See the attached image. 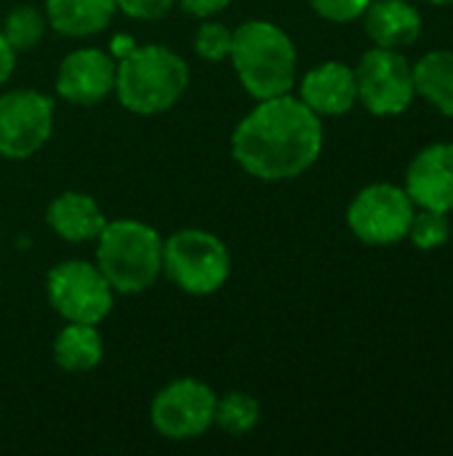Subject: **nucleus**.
<instances>
[{
    "instance_id": "obj_1",
    "label": "nucleus",
    "mask_w": 453,
    "mask_h": 456,
    "mask_svg": "<svg viewBox=\"0 0 453 456\" xmlns=\"http://www.w3.org/2000/svg\"><path fill=\"white\" fill-rule=\"evenodd\" d=\"M323 150V123L299 96L262 99L232 134L235 163L264 182L302 176Z\"/></svg>"
},
{
    "instance_id": "obj_2",
    "label": "nucleus",
    "mask_w": 453,
    "mask_h": 456,
    "mask_svg": "<svg viewBox=\"0 0 453 456\" xmlns=\"http://www.w3.org/2000/svg\"><path fill=\"white\" fill-rule=\"evenodd\" d=\"M230 59L238 80L256 102L291 94L296 86V45L272 21L248 19L232 29Z\"/></svg>"
},
{
    "instance_id": "obj_3",
    "label": "nucleus",
    "mask_w": 453,
    "mask_h": 456,
    "mask_svg": "<svg viewBox=\"0 0 453 456\" xmlns=\"http://www.w3.org/2000/svg\"><path fill=\"white\" fill-rule=\"evenodd\" d=\"M190 86L187 61L168 45H136L123 53L115 72V94L133 115L171 110Z\"/></svg>"
},
{
    "instance_id": "obj_4",
    "label": "nucleus",
    "mask_w": 453,
    "mask_h": 456,
    "mask_svg": "<svg viewBox=\"0 0 453 456\" xmlns=\"http://www.w3.org/2000/svg\"><path fill=\"white\" fill-rule=\"evenodd\" d=\"M96 267L117 294H142L163 273V238L139 219L107 222L96 238Z\"/></svg>"
},
{
    "instance_id": "obj_5",
    "label": "nucleus",
    "mask_w": 453,
    "mask_h": 456,
    "mask_svg": "<svg viewBox=\"0 0 453 456\" xmlns=\"http://www.w3.org/2000/svg\"><path fill=\"white\" fill-rule=\"evenodd\" d=\"M163 273L184 294L208 297L230 278V251L214 232L179 230L163 240Z\"/></svg>"
},
{
    "instance_id": "obj_6",
    "label": "nucleus",
    "mask_w": 453,
    "mask_h": 456,
    "mask_svg": "<svg viewBox=\"0 0 453 456\" xmlns=\"http://www.w3.org/2000/svg\"><path fill=\"white\" fill-rule=\"evenodd\" d=\"M45 294L51 307L67 323L99 326L112 310V286L96 265L83 259L59 262L45 275Z\"/></svg>"
},
{
    "instance_id": "obj_7",
    "label": "nucleus",
    "mask_w": 453,
    "mask_h": 456,
    "mask_svg": "<svg viewBox=\"0 0 453 456\" xmlns=\"http://www.w3.org/2000/svg\"><path fill=\"white\" fill-rule=\"evenodd\" d=\"M358 102L376 118L400 115L411 107L414 88V67L395 48L374 45L366 51L355 69Z\"/></svg>"
},
{
    "instance_id": "obj_8",
    "label": "nucleus",
    "mask_w": 453,
    "mask_h": 456,
    "mask_svg": "<svg viewBox=\"0 0 453 456\" xmlns=\"http://www.w3.org/2000/svg\"><path fill=\"white\" fill-rule=\"evenodd\" d=\"M414 211L417 206L403 187L379 182L363 187L352 198L347 208V224L366 246H392L409 235Z\"/></svg>"
},
{
    "instance_id": "obj_9",
    "label": "nucleus",
    "mask_w": 453,
    "mask_h": 456,
    "mask_svg": "<svg viewBox=\"0 0 453 456\" xmlns=\"http://www.w3.org/2000/svg\"><path fill=\"white\" fill-rule=\"evenodd\" d=\"M216 409V393L200 379H176L166 385L152 406V428L168 441H192L211 430Z\"/></svg>"
},
{
    "instance_id": "obj_10",
    "label": "nucleus",
    "mask_w": 453,
    "mask_h": 456,
    "mask_svg": "<svg viewBox=\"0 0 453 456\" xmlns=\"http://www.w3.org/2000/svg\"><path fill=\"white\" fill-rule=\"evenodd\" d=\"M53 131V102L35 88H16L0 96V155L8 160L32 158Z\"/></svg>"
},
{
    "instance_id": "obj_11",
    "label": "nucleus",
    "mask_w": 453,
    "mask_h": 456,
    "mask_svg": "<svg viewBox=\"0 0 453 456\" xmlns=\"http://www.w3.org/2000/svg\"><path fill=\"white\" fill-rule=\"evenodd\" d=\"M117 61L101 48H77L67 53L56 72V94L69 104L91 107L115 91Z\"/></svg>"
},
{
    "instance_id": "obj_12",
    "label": "nucleus",
    "mask_w": 453,
    "mask_h": 456,
    "mask_svg": "<svg viewBox=\"0 0 453 456\" xmlns=\"http://www.w3.org/2000/svg\"><path fill=\"white\" fill-rule=\"evenodd\" d=\"M419 208L453 211V144H430L409 163L406 187Z\"/></svg>"
},
{
    "instance_id": "obj_13",
    "label": "nucleus",
    "mask_w": 453,
    "mask_h": 456,
    "mask_svg": "<svg viewBox=\"0 0 453 456\" xmlns=\"http://www.w3.org/2000/svg\"><path fill=\"white\" fill-rule=\"evenodd\" d=\"M299 99L315 112V115H344L358 102V86H355V69L342 61H326L312 67L299 86Z\"/></svg>"
},
{
    "instance_id": "obj_14",
    "label": "nucleus",
    "mask_w": 453,
    "mask_h": 456,
    "mask_svg": "<svg viewBox=\"0 0 453 456\" xmlns=\"http://www.w3.org/2000/svg\"><path fill=\"white\" fill-rule=\"evenodd\" d=\"M366 35L379 48H403L419 40L422 13L409 0H371L363 11Z\"/></svg>"
},
{
    "instance_id": "obj_15",
    "label": "nucleus",
    "mask_w": 453,
    "mask_h": 456,
    "mask_svg": "<svg viewBox=\"0 0 453 456\" xmlns=\"http://www.w3.org/2000/svg\"><path fill=\"white\" fill-rule=\"evenodd\" d=\"M48 227L67 243H85L96 240L104 230L107 219L99 208V203L85 192H61L51 200L45 211Z\"/></svg>"
},
{
    "instance_id": "obj_16",
    "label": "nucleus",
    "mask_w": 453,
    "mask_h": 456,
    "mask_svg": "<svg viewBox=\"0 0 453 456\" xmlns=\"http://www.w3.org/2000/svg\"><path fill=\"white\" fill-rule=\"evenodd\" d=\"M115 0H45L48 27L67 37H88L109 27Z\"/></svg>"
},
{
    "instance_id": "obj_17",
    "label": "nucleus",
    "mask_w": 453,
    "mask_h": 456,
    "mask_svg": "<svg viewBox=\"0 0 453 456\" xmlns=\"http://www.w3.org/2000/svg\"><path fill=\"white\" fill-rule=\"evenodd\" d=\"M104 342L93 323H67L53 339V361L67 374H83L101 363Z\"/></svg>"
},
{
    "instance_id": "obj_18",
    "label": "nucleus",
    "mask_w": 453,
    "mask_h": 456,
    "mask_svg": "<svg viewBox=\"0 0 453 456\" xmlns=\"http://www.w3.org/2000/svg\"><path fill=\"white\" fill-rule=\"evenodd\" d=\"M414 88L422 99L453 118V51H430L414 64Z\"/></svg>"
},
{
    "instance_id": "obj_19",
    "label": "nucleus",
    "mask_w": 453,
    "mask_h": 456,
    "mask_svg": "<svg viewBox=\"0 0 453 456\" xmlns=\"http://www.w3.org/2000/svg\"><path fill=\"white\" fill-rule=\"evenodd\" d=\"M45 29H48L45 13L37 5L21 3V5H13L8 11L0 32L16 53H27L35 45H40V40L45 37Z\"/></svg>"
},
{
    "instance_id": "obj_20",
    "label": "nucleus",
    "mask_w": 453,
    "mask_h": 456,
    "mask_svg": "<svg viewBox=\"0 0 453 456\" xmlns=\"http://www.w3.org/2000/svg\"><path fill=\"white\" fill-rule=\"evenodd\" d=\"M259 401L248 393H227L222 398H216V409H214V425H219L224 433L230 436H246L259 425Z\"/></svg>"
},
{
    "instance_id": "obj_21",
    "label": "nucleus",
    "mask_w": 453,
    "mask_h": 456,
    "mask_svg": "<svg viewBox=\"0 0 453 456\" xmlns=\"http://www.w3.org/2000/svg\"><path fill=\"white\" fill-rule=\"evenodd\" d=\"M409 238L419 251H435L449 243L451 238V219L443 211H430L422 208L419 214L414 211V219L409 224Z\"/></svg>"
},
{
    "instance_id": "obj_22",
    "label": "nucleus",
    "mask_w": 453,
    "mask_h": 456,
    "mask_svg": "<svg viewBox=\"0 0 453 456\" xmlns=\"http://www.w3.org/2000/svg\"><path fill=\"white\" fill-rule=\"evenodd\" d=\"M232 48V29L222 21H203L195 35V51L206 61H224L230 59Z\"/></svg>"
},
{
    "instance_id": "obj_23",
    "label": "nucleus",
    "mask_w": 453,
    "mask_h": 456,
    "mask_svg": "<svg viewBox=\"0 0 453 456\" xmlns=\"http://www.w3.org/2000/svg\"><path fill=\"white\" fill-rule=\"evenodd\" d=\"M312 11L328 21L344 24V21H355L363 16V11L371 5V0H310Z\"/></svg>"
},
{
    "instance_id": "obj_24",
    "label": "nucleus",
    "mask_w": 453,
    "mask_h": 456,
    "mask_svg": "<svg viewBox=\"0 0 453 456\" xmlns=\"http://www.w3.org/2000/svg\"><path fill=\"white\" fill-rule=\"evenodd\" d=\"M115 3H117V11H123L131 19L155 21V19H163L174 8L176 0H115Z\"/></svg>"
},
{
    "instance_id": "obj_25",
    "label": "nucleus",
    "mask_w": 453,
    "mask_h": 456,
    "mask_svg": "<svg viewBox=\"0 0 453 456\" xmlns=\"http://www.w3.org/2000/svg\"><path fill=\"white\" fill-rule=\"evenodd\" d=\"M176 3L184 13L198 16V19H211L230 5V0H176Z\"/></svg>"
},
{
    "instance_id": "obj_26",
    "label": "nucleus",
    "mask_w": 453,
    "mask_h": 456,
    "mask_svg": "<svg viewBox=\"0 0 453 456\" xmlns=\"http://www.w3.org/2000/svg\"><path fill=\"white\" fill-rule=\"evenodd\" d=\"M13 67H16V51L8 45V40L0 32V86L11 77Z\"/></svg>"
},
{
    "instance_id": "obj_27",
    "label": "nucleus",
    "mask_w": 453,
    "mask_h": 456,
    "mask_svg": "<svg viewBox=\"0 0 453 456\" xmlns=\"http://www.w3.org/2000/svg\"><path fill=\"white\" fill-rule=\"evenodd\" d=\"M427 3H435V5H451L453 0H427Z\"/></svg>"
}]
</instances>
